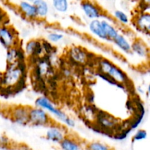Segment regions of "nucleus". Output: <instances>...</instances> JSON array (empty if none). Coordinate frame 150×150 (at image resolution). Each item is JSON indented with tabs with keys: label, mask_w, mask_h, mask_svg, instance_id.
<instances>
[{
	"label": "nucleus",
	"mask_w": 150,
	"mask_h": 150,
	"mask_svg": "<svg viewBox=\"0 0 150 150\" xmlns=\"http://www.w3.org/2000/svg\"><path fill=\"white\" fill-rule=\"evenodd\" d=\"M29 108L24 106L15 107L11 111V118L13 121L19 125H26L29 123Z\"/></svg>",
	"instance_id": "9"
},
{
	"label": "nucleus",
	"mask_w": 150,
	"mask_h": 150,
	"mask_svg": "<svg viewBox=\"0 0 150 150\" xmlns=\"http://www.w3.org/2000/svg\"><path fill=\"white\" fill-rule=\"evenodd\" d=\"M62 150H81V145L79 142L67 136L59 143Z\"/></svg>",
	"instance_id": "16"
},
{
	"label": "nucleus",
	"mask_w": 150,
	"mask_h": 150,
	"mask_svg": "<svg viewBox=\"0 0 150 150\" xmlns=\"http://www.w3.org/2000/svg\"><path fill=\"white\" fill-rule=\"evenodd\" d=\"M21 150H32V149H31V148H29V146H23V147H22Z\"/></svg>",
	"instance_id": "27"
},
{
	"label": "nucleus",
	"mask_w": 150,
	"mask_h": 150,
	"mask_svg": "<svg viewBox=\"0 0 150 150\" xmlns=\"http://www.w3.org/2000/svg\"><path fill=\"white\" fill-rule=\"evenodd\" d=\"M135 24L144 33L149 35L150 31V15L148 12H141L135 18Z\"/></svg>",
	"instance_id": "10"
},
{
	"label": "nucleus",
	"mask_w": 150,
	"mask_h": 150,
	"mask_svg": "<svg viewBox=\"0 0 150 150\" xmlns=\"http://www.w3.org/2000/svg\"><path fill=\"white\" fill-rule=\"evenodd\" d=\"M114 17L117 20H118L119 21L121 22L123 24H127L129 22L128 17H127V15L124 13L122 10H115L114 11Z\"/></svg>",
	"instance_id": "23"
},
{
	"label": "nucleus",
	"mask_w": 150,
	"mask_h": 150,
	"mask_svg": "<svg viewBox=\"0 0 150 150\" xmlns=\"http://www.w3.org/2000/svg\"><path fill=\"white\" fill-rule=\"evenodd\" d=\"M16 64L7 65V69H6L5 72L2 73V78H1V82H0V84L2 86L13 87L18 83L22 76L25 75L23 74L21 70L18 68Z\"/></svg>",
	"instance_id": "3"
},
{
	"label": "nucleus",
	"mask_w": 150,
	"mask_h": 150,
	"mask_svg": "<svg viewBox=\"0 0 150 150\" xmlns=\"http://www.w3.org/2000/svg\"><path fill=\"white\" fill-rule=\"evenodd\" d=\"M18 11L22 14V16H24L26 18L34 20L38 18L36 10L32 3L24 1H20L18 5Z\"/></svg>",
	"instance_id": "12"
},
{
	"label": "nucleus",
	"mask_w": 150,
	"mask_h": 150,
	"mask_svg": "<svg viewBox=\"0 0 150 150\" xmlns=\"http://www.w3.org/2000/svg\"><path fill=\"white\" fill-rule=\"evenodd\" d=\"M40 42L42 50H43L44 55L54 56L57 53V48L49 41L46 40H42Z\"/></svg>",
	"instance_id": "20"
},
{
	"label": "nucleus",
	"mask_w": 150,
	"mask_h": 150,
	"mask_svg": "<svg viewBox=\"0 0 150 150\" xmlns=\"http://www.w3.org/2000/svg\"><path fill=\"white\" fill-rule=\"evenodd\" d=\"M131 51L136 53L137 55L142 57H146L149 56V48L146 44L141 40H136L131 44Z\"/></svg>",
	"instance_id": "13"
},
{
	"label": "nucleus",
	"mask_w": 150,
	"mask_h": 150,
	"mask_svg": "<svg viewBox=\"0 0 150 150\" xmlns=\"http://www.w3.org/2000/svg\"><path fill=\"white\" fill-rule=\"evenodd\" d=\"M64 35L62 34L57 33V32H51L48 35V41H51V42H59L63 39Z\"/></svg>",
	"instance_id": "25"
},
{
	"label": "nucleus",
	"mask_w": 150,
	"mask_h": 150,
	"mask_svg": "<svg viewBox=\"0 0 150 150\" xmlns=\"http://www.w3.org/2000/svg\"><path fill=\"white\" fill-rule=\"evenodd\" d=\"M35 103L36 107L42 108L44 111H49L50 113L56 116L59 120H60L62 122L65 123L68 127H74L75 125H76L74 120L70 118V117H69L62 111L59 109L58 108H56L54 105V104L51 102V100L47 97H39L38 98H37Z\"/></svg>",
	"instance_id": "2"
},
{
	"label": "nucleus",
	"mask_w": 150,
	"mask_h": 150,
	"mask_svg": "<svg viewBox=\"0 0 150 150\" xmlns=\"http://www.w3.org/2000/svg\"><path fill=\"white\" fill-rule=\"evenodd\" d=\"M113 42L124 52L127 53V54H130L131 52V44L128 42V40L123 35L119 34L113 40Z\"/></svg>",
	"instance_id": "17"
},
{
	"label": "nucleus",
	"mask_w": 150,
	"mask_h": 150,
	"mask_svg": "<svg viewBox=\"0 0 150 150\" xmlns=\"http://www.w3.org/2000/svg\"><path fill=\"white\" fill-rule=\"evenodd\" d=\"M100 22L104 32L108 38V40L113 41V40L119 35V32L117 31V29L106 21H100Z\"/></svg>",
	"instance_id": "18"
},
{
	"label": "nucleus",
	"mask_w": 150,
	"mask_h": 150,
	"mask_svg": "<svg viewBox=\"0 0 150 150\" xmlns=\"http://www.w3.org/2000/svg\"><path fill=\"white\" fill-rule=\"evenodd\" d=\"M52 4L55 10L60 13H65L68 10V2L66 0H54Z\"/></svg>",
	"instance_id": "21"
},
{
	"label": "nucleus",
	"mask_w": 150,
	"mask_h": 150,
	"mask_svg": "<svg viewBox=\"0 0 150 150\" xmlns=\"http://www.w3.org/2000/svg\"><path fill=\"white\" fill-rule=\"evenodd\" d=\"M7 22H8V23L10 22L8 17H7L5 12L2 10V8H1V7H0V26H6V23H7Z\"/></svg>",
	"instance_id": "26"
},
{
	"label": "nucleus",
	"mask_w": 150,
	"mask_h": 150,
	"mask_svg": "<svg viewBox=\"0 0 150 150\" xmlns=\"http://www.w3.org/2000/svg\"><path fill=\"white\" fill-rule=\"evenodd\" d=\"M25 54L29 57H40L44 55L43 50L40 40H32L26 44L25 47Z\"/></svg>",
	"instance_id": "11"
},
{
	"label": "nucleus",
	"mask_w": 150,
	"mask_h": 150,
	"mask_svg": "<svg viewBox=\"0 0 150 150\" xmlns=\"http://www.w3.org/2000/svg\"><path fill=\"white\" fill-rule=\"evenodd\" d=\"M19 45L10 48L7 53V65H12L18 62V48Z\"/></svg>",
	"instance_id": "19"
},
{
	"label": "nucleus",
	"mask_w": 150,
	"mask_h": 150,
	"mask_svg": "<svg viewBox=\"0 0 150 150\" xmlns=\"http://www.w3.org/2000/svg\"><path fill=\"white\" fill-rule=\"evenodd\" d=\"M87 150H111L108 145L99 142H93L86 146Z\"/></svg>",
	"instance_id": "22"
},
{
	"label": "nucleus",
	"mask_w": 150,
	"mask_h": 150,
	"mask_svg": "<svg viewBox=\"0 0 150 150\" xmlns=\"http://www.w3.org/2000/svg\"><path fill=\"white\" fill-rule=\"evenodd\" d=\"M69 58L77 64H83L88 62V52L83 48L77 46H73L69 50Z\"/></svg>",
	"instance_id": "8"
},
{
	"label": "nucleus",
	"mask_w": 150,
	"mask_h": 150,
	"mask_svg": "<svg viewBox=\"0 0 150 150\" xmlns=\"http://www.w3.org/2000/svg\"><path fill=\"white\" fill-rule=\"evenodd\" d=\"M1 78H2V73H1V72H0V82H1Z\"/></svg>",
	"instance_id": "28"
},
{
	"label": "nucleus",
	"mask_w": 150,
	"mask_h": 150,
	"mask_svg": "<svg viewBox=\"0 0 150 150\" xmlns=\"http://www.w3.org/2000/svg\"><path fill=\"white\" fill-rule=\"evenodd\" d=\"M81 7L84 14L92 20L104 16V12L98 4L93 1H83L81 2Z\"/></svg>",
	"instance_id": "6"
},
{
	"label": "nucleus",
	"mask_w": 150,
	"mask_h": 150,
	"mask_svg": "<svg viewBox=\"0 0 150 150\" xmlns=\"http://www.w3.org/2000/svg\"><path fill=\"white\" fill-rule=\"evenodd\" d=\"M0 43L7 50L18 45L16 31L9 26H0Z\"/></svg>",
	"instance_id": "5"
},
{
	"label": "nucleus",
	"mask_w": 150,
	"mask_h": 150,
	"mask_svg": "<svg viewBox=\"0 0 150 150\" xmlns=\"http://www.w3.org/2000/svg\"><path fill=\"white\" fill-rule=\"evenodd\" d=\"M32 4L35 6L38 17L40 18H45L49 10L47 1L43 0H35L32 1Z\"/></svg>",
	"instance_id": "15"
},
{
	"label": "nucleus",
	"mask_w": 150,
	"mask_h": 150,
	"mask_svg": "<svg viewBox=\"0 0 150 150\" xmlns=\"http://www.w3.org/2000/svg\"><path fill=\"white\" fill-rule=\"evenodd\" d=\"M96 67L97 71L107 75L117 83L125 85L126 88L129 87L130 80L128 76L111 61L105 58L98 59Z\"/></svg>",
	"instance_id": "1"
},
{
	"label": "nucleus",
	"mask_w": 150,
	"mask_h": 150,
	"mask_svg": "<svg viewBox=\"0 0 150 150\" xmlns=\"http://www.w3.org/2000/svg\"><path fill=\"white\" fill-rule=\"evenodd\" d=\"M147 137V132L145 130H139L136 131L133 137V142H139V141L146 139Z\"/></svg>",
	"instance_id": "24"
},
{
	"label": "nucleus",
	"mask_w": 150,
	"mask_h": 150,
	"mask_svg": "<svg viewBox=\"0 0 150 150\" xmlns=\"http://www.w3.org/2000/svg\"><path fill=\"white\" fill-rule=\"evenodd\" d=\"M29 123L35 126H43L51 124V119L46 111L42 108L35 107L29 108Z\"/></svg>",
	"instance_id": "4"
},
{
	"label": "nucleus",
	"mask_w": 150,
	"mask_h": 150,
	"mask_svg": "<svg viewBox=\"0 0 150 150\" xmlns=\"http://www.w3.org/2000/svg\"><path fill=\"white\" fill-rule=\"evenodd\" d=\"M89 26L90 31L94 34V35H96L97 37H98V38H100V39L108 40V38H107V36L105 35V32H104L103 31V29L102 27L100 21L98 20V19L92 20L90 23H89Z\"/></svg>",
	"instance_id": "14"
},
{
	"label": "nucleus",
	"mask_w": 150,
	"mask_h": 150,
	"mask_svg": "<svg viewBox=\"0 0 150 150\" xmlns=\"http://www.w3.org/2000/svg\"><path fill=\"white\" fill-rule=\"evenodd\" d=\"M66 134L67 133L64 127L57 125H51L50 128L47 130L45 138L50 142L59 144L64 138L67 137Z\"/></svg>",
	"instance_id": "7"
}]
</instances>
